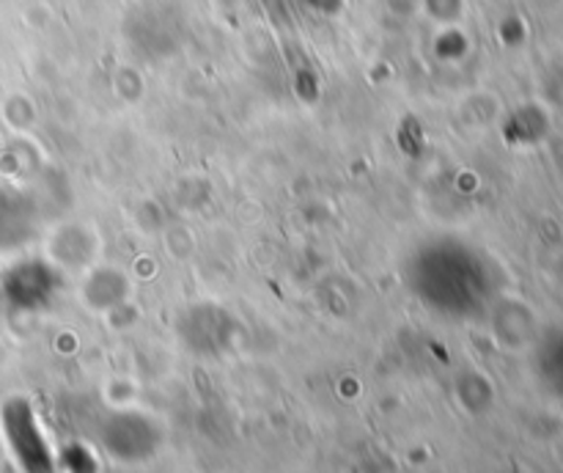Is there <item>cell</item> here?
<instances>
[{"label": "cell", "instance_id": "obj_1", "mask_svg": "<svg viewBox=\"0 0 563 473\" xmlns=\"http://www.w3.org/2000/svg\"><path fill=\"white\" fill-rule=\"evenodd\" d=\"M38 234V209L31 193L14 182H0V256L31 245Z\"/></svg>", "mask_w": 563, "mask_h": 473}, {"label": "cell", "instance_id": "obj_4", "mask_svg": "<svg viewBox=\"0 0 563 473\" xmlns=\"http://www.w3.org/2000/svg\"><path fill=\"white\" fill-rule=\"evenodd\" d=\"M308 3H311L313 9H319V11H333V6H330L328 0H308Z\"/></svg>", "mask_w": 563, "mask_h": 473}, {"label": "cell", "instance_id": "obj_2", "mask_svg": "<svg viewBox=\"0 0 563 473\" xmlns=\"http://www.w3.org/2000/svg\"><path fill=\"white\" fill-rule=\"evenodd\" d=\"M99 253V237L88 223H64L47 237V262L60 270H88Z\"/></svg>", "mask_w": 563, "mask_h": 473}, {"label": "cell", "instance_id": "obj_3", "mask_svg": "<svg viewBox=\"0 0 563 473\" xmlns=\"http://www.w3.org/2000/svg\"><path fill=\"white\" fill-rule=\"evenodd\" d=\"M445 6H451V11H460V0H427V9H429V14L432 16H438V20H451V14H449V9H445Z\"/></svg>", "mask_w": 563, "mask_h": 473}]
</instances>
